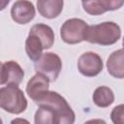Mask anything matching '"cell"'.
Wrapping results in <instances>:
<instances>
[{"mask_svg":"<svg viewBox=\"0 0 124 124\" xmlns=\"http://www.w3.org/2000/svg\"><path fill=\"white\" fill-rule=\"evenodd\" d=\"M38 106L47 107L55 115L57 124H73L76 115L64 97L55 91H46L35 102Z\"/></svg>","mask_w":124,"mask_h":124,"instance_id":"obj_1","label":"cell"},{"mask_svg":"<svg viewBox=\"0 0 124 124\" xmlns=\"http://www.w3.org/2000/svg\"><path fill=\"white\" fill-rule=\"evenodd\" d=\"M121 37L120 26L113 21H105L88 26L85 41L100 46H111Z\"/></svg>","mask_w":124,"mask_h":124,"instance_id":"obj_2","label":"cell"},{"mask_svg":"<svg viewBox=\"0 0 124 124\" xmlns=\"http://www.w3.org/2000/svg\"><path fill=\"white\" fill-rule=\"evenodd\" d=\"M27 100L18 85H7L0 89V107L9 113L20 114L27 108Z\"/></svg>","mask_w":124,"mask_h":124,"instance_id":"obj_3","label":"cell"},{"mask_svg":"<svg viewBox=\"0 0 124 124\" xmlns=\"http://www.w3.org/2000/svg\"><path fill=\"white\" fill-rule=\"evenodd\" d=\"M88 24L80 18L67 19L60 28V37L63 42L69 45L79 44L86 39Z\"/></svg>","mask_w":124,"mask_h":124,"instance_id":"obj_4","label":"cell"},{"mask_svg":"<svg viewBox=\"0 0 124 124\" xmlns=\"http://www.w3.org/2000/svg\"><path fill=\"white\" fill-rule=\"evenodd\" d=\"M34 68L36 73L43 74L49 81H55L62 70V61L58 54L54 52H46L35 61Z\"/></svg>","mask_w":124,"mask_h":124,"instance_id":"obj_5","label":"cell"},{"mask_svg":"<svg viewBox=\"0 0 124 124\" xmlns=\"http://www.w3.org/2000/svg\"><path fill=\"white\" fill-rule=\"evenodd\" d=\"M103 60L101 56L93 51L82 53L78 60V69L79 73L87 78L98 76L103 70Z\"/></svg>","mask_w":124,"mask_h":124,"instance_id":"obj_6","label":"cell"},{"mask_svg":"<svg viewBox=\"0 0 124 124\" xmlns=\"http://www.w3.org/2000/svg\"><path fill=\"white\" fill-rule=\"evenodd\" d=\"M24 78V71L20 65L14 61H6L1 65V84L2 85H18Z\"/></svg>","mask_w":124,"mask_h":124,"instance_id":"obj_7","label":"cell"},{"mask_svg":"<svg viewBox=\"0 0 124 124\" xmlns=\"http://www.w3.org/2000/svg\"><path fill=\"white\" fill-rule=\"evenodd\" d=\"M35 7L28 0H16L11 8V16L17 24L29 23L35 17Z\"/></svg>","mask_w":124,"mask_h":124,"instance_id":"obj_8","label":"cell"},{"mask_svg":"<svg viewBox=\"0 0 124 124\" xmlns=\"http://www.w3.org/2000/svg\"><path fill=\"white\" fill-rule=\"evenodd\" d=\"M83 10L91 16H100L115 11L124 5V0H81Z\"/></svg>","mask_w":124,"mask_h":124,"instance_id":"obj_9","label":"cell"},{"mask_svg":"<svg viewBox=\"0 0 124 124\" xmlns=\"http://www.w3.org/2000/svg\"><path fill=\"white\" fill-rule=\"evenodd\" d=\"M48 88L49 79L43 74L37 73L28 80L26 85V93L35 102L41 95L48 91Z\"/></svg>","mask_w":124,"mask_h":124,"instance_id":"obj_10","label":"cell"},{"mask_svg":"<svg viewBox=\"0 0 124 124\" xmlns=\"http://www.w3.org/2000/svg\"><path fill=\"white\" fill-rule=\"evenodd\" d=\"M64 0H37L39 14L48 19L57 17L63 10Z\"/></svg>","mask_w":124,"mask_h":124,"instance_id":"obj_11","label":"cell"},{"mask_svg":"<svg viewBox=\"0 0 124 124\" xmlns=\"http://www.w3.org/2000/svg\"><path fill=\"white\" fill-rule=\"evenodd\" d=\"M108 74L115 78H124V48L113 51L107 60Z\"/></svg>","mask_w":124,"mask_h":124,"instance_id":"obj_12","label":"cell"},{"mask_svg":"<svg viewBox=\"0 0 124 124\" xmlns=\"http://www.w3.org/2000/svg\"><path fill=\"white\" fill-rule=\"evenodd\" d=\"M45 45L43 41L33 32L29 31L28 37L25 41V51L28 58L32 61H37L43 54Z\"/></svg>","mask_w":124,"mask_h":124,"instance_id":"obj_13","label":"cell"},{"mask_svg":"<svg viewBox=\"0 0 124 124\" xmlns=\"http://www.w3.org/2000/svg\"><path fill=\"white\" fill-rule=\"evenodd\" d=\"M94 104L99 108H108L114 102L113 91L108 86H99L92 96Z\"/></svg>","mask_w":124,"mask_h":124,"instance_id":"obj_14","label":"cell"},{"mask_svg":"<svg viewBox=\"0 0 124 124\" xmlns=\"http://www.w3.org/2000/svg\"><path fill=\"white\" fill-rule=\"evenodd\" d=\"M30 31L35 33L43 41L46 49H48L53 46L55 38H54V32L50 26L44 23H37L30 28Z\"/></svg>","mask_w":124,"mask_h":124,"instance_id":"obj_15","label":"cell"},{"mask_svg":"<svg viewBox=\"0 0 124 124\" xmlns=\"http://www.w3.org/2000/svg\"><path fill=\"white\" fill-rule=\"evenodd\" d=\"M110 119L114 124H124V104L117 105L112 108Z\"/></svg>","mask_w":124,"mask_h":124,"instance_id":"obj_16","label":"cell"},{"mask_svg":"<svg viewBox=\"0 0 124 124\" xmlns=\"http://www.w3.org/2000/svg\"><path fill=\"white\" fill-rule=\"evenodd\" d=\"M9 2H10V0H1V10H4L5 9V7L9 4Z\"/></svg>","mask_w":124,"mask_h":124,"instance_id":"obj_17","label":"cell"},{"mask_svg":"<svg viewBox=\"0 0 124 124\" xmlns=\"http://www.w3.org/2000/svg\"><path fill=\"white\" fill-rule=\"evenodd\" d=\"M16 122H27L28 123V121L23 120V119H16V120H13L12 121V123H16Z\"/></svg>","mask_w":124,"mask_h":124,"instance_id":"obj_18","label":"cell"},{"mask_svg":"<svg viewBox=\"0 0 124 124\" xmlns=\"http://www.w3.org/2000/svg\"><path fill=\"white\" fill-rule=\"evenodd\" d=\"M122 45H123V48H124V37H123V40H122Z\"/></svg>","mask_w":124,"mask_h":124,"instance_id":"obj_19","label":"cell"}]
</instances>
